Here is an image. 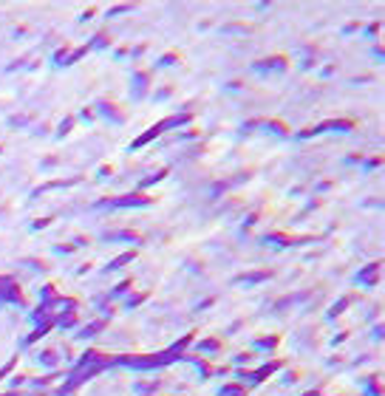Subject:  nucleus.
I'll return each instance as SVG.
<instances>
[{
    "mask_svg": "<svg viewBox=\"0 0 385 396\" xmlns=\"http://www.w3.org/2000/svg\"><path fill=\"white\" fill-rule=\"evenodd\" d=\"M178 354L173 351H165V354H150V357H119L117 362L122 365H130V368H162L167 362H176Z\"/></svg>",
    "mask_w": 385,
    "mask_h": 396,
    "instance_id": "nucleus-1",
    "label": "nucleus"
},
{
    "mask_svg": "<svg viewBox=\"0 0 385 396\" xmlns=\"http://www.w3.org/2000/svg\"><path fill=\"white\" fill-rule=\"evenodd\" d=\"M150 198L147 195H122V198H114V201H97V207H147Z\"/></svg>",
    "mask_w": 385,
    "mask_h": 396,
    "instance_id": "nucleus-2",
    "label": "nucleus"
},
{
    "mask_svg": "<svg viewBox=\"0 0 385 396\" xmlns=\"http://www.w3.org/2000/svg\"><path fill=\"white\" fill-rule=\"evenodd\" d=\"M252 71H258V74H266V71H286V60L283 57H269V60H263V62H255L252 65Z\"/></svg>",
    "mask_w": 385,
    "mask_h": 396,
    "instance_id": "nucleus-3",
    "label": "nucleus"
},
{
    "mask_svg": "<svg viewBox=\"0 0 385 396\" xmlns=\"http://www.w3.org/2000/svg\"><path fill=\"white\" fill-rule=\"evenodd\" d=\"M379 277V263H368L366 269H363V272H357L354 274V281L357 283H363V286H371L374 281H377Z\"/></svg>",
    "mask_w": 385,
    "mask_h": 396,
    "instance_id": "nucleus-4",
    "label": "nucleus"
},
{
    "mask_svg": "<svg viewBox=\"0 0 385 396\" xmlns=\"http://www.w3.org/2000/svg\"><path fill=\"white\" fill-rule=\"evenodd\" d=\"M97 113L99 116H105V119H110V122H117V125H122V113H119L114 105H108V102H97Z\"/></svg>",
    "mask_w": 385,
    "mask_h": 396,
    "instance_id": "nucleus-5",
    "label": "nucleus"
},
{
    "mask_svg": "<svg viewBox=\"0 0 385 396\" xmlns=\"http://www.w3.org/2000/svg\"><path fill=\"white\" fill-rule=\"evenodd\" d=\"M263 281H269V272H246V274L235 277V283H241V286H246V283H263Z\"/></svg>",
    "mask_w": 385,
    "mask_h": 396,
    "instance_id": "nucleus-6",
    "label": "nucleus"
},
{
    "mask_svg": "<svg viewBox=\"0 0 385 396\" xmlns=\"http://www.w3.org/2000/svg\"><path fill=\"white\" fill-rule=\"evenodd\" d=\"M159 133H162V128H159V125H156V128H150V130H145V133H142L139 139H133V145H130V150H139V147H145L147 142H153V139H156V136H159Z\"/></svg>",
    "mask_w": 385,
    "mask_h": 396,
    "instance_id": "nucleus-7",
    "label": "nucleus"
},
{
    "mask_svg": "<svg viewBox=\"0 0 385 396\" xmlns=\"http://www.w3.org/2000/svg\"><path fill=\"white\" fill-rule=\"evenodd\" d=\"M278 368H281V362H269V365L258 368L255 374H250V379H252V382H263V379H266V377H269V374H272V371H278Z\"/></svg>",
    "mask_w": 385,
    "mask_h": 396,
    "instance_id": "nucleus-8",
    "label": "nucleus"
},
{
    "mask_svg": "<svg viewBox=\"0 0 385 396\" xmlns=\"http://www.w3.org/2000/svg\"><path fill=\"white\" fill-rule=\"evenodd\" d=\"M51 325H54V320H43V323H40V325H37V329L31 331V334H29V342H37V340H43V337H46V334H49V331H51Z\"/></svg>",
    "mask_w": 385,
    "mask_h": 396,
    "instance_id": "nucleus-9",
    "label": "nucleus"
},
{
    "mask_svg": "<svg viewBox=\"0 0 385 396\" xmlns=\"http://www.w3.org/2000/svg\"><path fill=\"white\" fill-rule=\"evenodd\" d=\"M145 79H147V74H133V94H130L133 99L145 97Z\"/></svg>",
    "mask_w": 385,
    "mask_h": 396,
    "instance_id": "nucleus-10",
    "label": "nucleus"
},
{
    "mask_svg": "<svg viewBox=\"0 0 385 396\" xmlns=\"http://www.w3.org/2000/svg\"><path fill=\"white\" fill-rule=\"evenodd\" d=\"M99 329H105V323H102V320H97V323L85 325V329H82V331H77V340H88V337L99 334Z\"/></svg>",
    "mask_w": 385,
    "mask_h": 396,
    "instance_id": "nucleus-11",
    "label": "nucleus"
},
{
    "mask_svg": "<svg viewBox=\"0 0 385 396\" xmlns=\"http://www.w3.org/2000/svg\"><path fill=\"white\" fill-rule=\"evenodd\" d=\"M37 362H40V365H46V368H54L57 362H60V357H57L54 351H43V354H37Z\"/></svg>",
    "mask_w": 385,
    "mask_h": 396,
    "instance_id": "nucleus-12",
    "label": "nucleus"
},
{
    "mask_svg": "<svg viewBox=\"0 0 385 396\" xmlns=\"http://www.w3.org/2000/svg\"><path fill=\"white\" fill-rule=\"evenodd\" d=\"M130 261H133V252H125V255H119L114 263H108V266H105V272H114V269H122L125 263H130Z\"/></svg>",
    "mask_w": 385,
    "mask_h": 396,
    "instance_id": "nucleus-13",
    "label": "nucleus"
},
{
    "mask_svg": "<svg viewBox=\"0 0 385 396\" xmlns=\"http://www.w3.org/2000/svg\"><path fill=\"white\" fill-rule=\"evenodd\" d=\"M196 351H204L207 357H210V354H218V340H204V342H198Z\"/></svg>",
    "mask_w": 385,
    "mask_h": 396,
    "instance_id": "nucleus-14",
    "label": "nucleus"
},
{
    "mask_svg": "<svg viewBox=\"0 0 385 396\" xmlns=\"http://www.w3.org/2000/svg\"><path fill=\"white\" fill-rule=\"evenodd\" d=\"M218 396H244V388L241 385H224L218 390Z\"/></svg>",
    "mask_w": 385,
    "mask_h": 396,
    "instance_id": "nucleus-15",
    "label": "nucleus"
},
{
    "mask_svg": "<svg viewBox=\"0 0 385 396\" xmlns=\"http://www.w3.org/2000/svg\"><path fill=\"white\" fill-rule=\"evenodd\" d=\"M105 238H108V241H139L133 232H108Z\"/></svg>",
    "mask_w": 385,
    "mask_h": 396,
    "instance_id": "nucleus-16",
    "label": "nucleus"
},
{
    "mask_svg": "<svg viewBox=\"0 0 385 396\" xmlns=\"http://www.w3.org/2000/svg\"><path fill=\"white\" fill-rule=\"evenodd\" d=\"M275 345H278L275 337H266V340H255V348H258V351H272Z\"/></svg>",
    "mask_w": 385,
    "mask_h": 396,
    "instance_id": "nucleus-17",
    "label": "nucleus"
},
{
    "mask_svg": "<svg viewBox=\"0 0 385 396\" xmlns=\"http://www.w3.org/2000/svg\"><path fill=\"white\" fill-rule=\"evenodd\" d=\"M346 306H349V297H340V300H337V303L329 309V317H337V314H343V309H346Z\"/></svg>",
    "mask_w": 385,
    "mask_h": 396,
    "instance_id": "nucleus-18",
    "label": "nucleus"
},
{
    "mask_svg": "<svg viewBox=\"0 0 385 396\" xmlns=\"http://www.w3.org/2000/svg\"><path fill=\"white\" fill-rule=\"evenodd\" d=\"M167 176V170H159L156 176H147V178H142V184L139 187H150V184H156V181H162V178Z\"/></svg>",
    "mask_w": 385,
    "mask_h": 396,
    "instance_id": "nucleus-19",
    "label": "nucleus"
},
{
    "mask_svg": "<svg viewBox=\"0 0 385 396\" xmlns=\"http://www.w3.org/2000/svg\"><path fill=\"white\" fill-rule=\"evenodd\" d=\"M54 323L60 325V329H71V325L77 323V317H74V314H65V317H57Z\"/></svg>",
    "mask_w": 385,
    "mask_h": 396,
    "instance_id": "nucleus-20",
    "label": "nucleus"
},
{
    "mask_svg": "<svg viewBox=\"0 0 385 396\" xmlns=\"http://www.w3.org/2000/svg\"><path fill=\"white\" fill-rule=\"evenodd\" d=\"M108 45H110V40H108L105 34H97V37L91 40V49H108Z\"/></svg>",
    "mask_w": 385,
    "mask_h": 396,
    "instance_id": "nucleus-21",
    "label": "nucleus"
},
{
    "mask_svg": "<svg viewBox=\"0 0 385 396\" xmlns=\"http://www.w3.org/2000/svg\"><path fill=\"white\" fill-rule=\"evenodd\" d=\"M125 292H130V281H122V283H119V286L110 292V297H119V294H125Z\"/></svg>",
    "mask_w": 385,
    "mask_h": 396,
    "instance_id": "nucleus-22",
    "label": "nucleus"
},
{
    "mask_svg": "<svg viewBox=\"0 0 385 396\" xmlns=\"http://www.w3.org/2000/svg\"><path fill=\"white\" fill-rule=\"evenodd\" d=\"M142 300H145V294H133V297L125 300V309H136V306H139Z\"/></svg>",
    "mask_w": 385,
    "mask_h": 396,
    "instance_id": "nucleus-23",
    "label": "nucleus"
},
{
    "mask_svg": "<svg viewBox=\"0 0 385 396\" xmlns=\"http://www.w3.org/2000/svg\"><path fill=\"white\" fill-rule=\"evenodd\" d=\"M71 125H74V119H65V122H62V128L57 130V136H65L68 130H71Z\"/></svg>",
    "mask_w": 385,
    "mask_h": 396,
    "instance_id": "nucleus-24",
    "label": "nucleus"
},
{
    "mask_svg": "<svg viewBox=\"0 0 385 396\" xmlns=\"http://www.w3.org/2000/svg\"><path fill=\"white\" fill-rule=\"evenodd\" d=\"M130 6H117V9H110L108 12V17H117V14H122V12H128Z\"/></svg>",
    "mask_w": 385,
    "mask_h": 396,
    "instance_id": "nucleus-25",
    "label": "nucleus"
},
{
    "mask_svg": "<svg viewBox=\"0 0 385 396\" xmlns=\"http://www.w3.org/2000/svg\"><path fill=\"white\" fill-rule=\"evenodd\" d=\"M170 62H176V54H165L159 60V65H170Z\"/></svg>",
    "mask_w": 385,
    "mask_h": 396,
    "instance_id": "nucleus-26",
    "label": "nucleus"
},
{
    "mask_svg": "<svg viewBox=\"0 0 385 396\" xmlns=\"http://www.w3.org/2000/svg\"><path fill=\"white\" fill-rule=\"evenodd\" d=\"M51 221L49 218H43V221H34V224H31V229H43V226H49Z\"/></svg>",
    "mask_w": 385,
    "mask_h": 396,
    "instance_id": "nucleus-27",
    "label": "nucleus"
},
{
    "mask_svg": "<svg viewBox=\"0 0 385 396\" xmlns=\"http://www.w3.org/2000/svg\"><path fill=\"white\" fill-rule=\"evenodd\" d=\"M51 297H54V289H51V286H43V300H51Z\"/></svg>",
    "mask_w": 385,
    "mask_h": 396,
    "instance_id": "nucleus-28",
    "label": "nucleus"
},
{
    "mask_svg": "<svg viewBox=\"0 0 385 396\" xmlns=\"http://www.w3.org/2000/svg\"><path fill=\"white\" fill-rule=\"evenodd\" d=\"M374 167H379V158H368L366 161V170H374Z\"/></svg>",
    "mask_w": 385,
    "mask_h": 396,
    "instance_id": "nucleus-29",
    "label": "nucleus"
},
{
    "mask_svg": "<svg viewBox=\"0 0 385 396\" xmlns=\"http://www.w3.org/2000/svg\"><path fill=\"white\" fill-rule=\"evenodd\" d=\"M377 29H379V23H371V26L366 29V34H368V37H371V34H377Z\"/></svg>",
    "mask_w": 385,
    "mask_h": 396,
    "instance_id": "nucleus-30",
    "label": "nucleus"
},
{
    "mask_svg": "<svg viewBox=\"0 0 385 396\" xmlns=\"http://www.w3.org/2000/svg\"><path fill=\"white\" fill-rule=\"evenodd\" d=\"M246 360H250V354H241V357H235V365H244Z\"/></svg>",
    "mask_w": 385,
    "mask_h": 396,
    "instance_id": "nucleus-31",
    "label": "nucleus"
},
{
    "mask_svg": "<svg viewBox=\"0 0 385 396\" xmlns=\"http://www.w3.org/2000/svg\"><path fill=\"white\" fill-rule=\"evenodd\" d=\"M6 396H17V393H6Z\"/></svg>",
    "mask_w": 385,
    "mask_h": 396,
    "instance_id": "nucleus-32",
    "label": "nucleus"
},
{
    "mask_svg": "<svg viewBox=\"0 0 385 396\" xmlns=\"http://www.w3.org/2000/svg\"><path fill=\"white\" fill-rule=\"evenodd\" d=\"M0 213H3V209H0Z\"/></svg>",
    "mask_w": 385,
    "mask_h": 396,
    "instance_id": "nucleus-33",
    "label": "nucleus"
}]
</instances>
